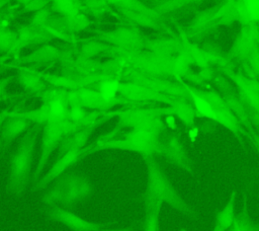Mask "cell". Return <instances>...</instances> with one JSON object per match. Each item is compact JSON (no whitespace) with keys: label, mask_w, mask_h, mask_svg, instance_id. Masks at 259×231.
I'll return each instance as SVG.
<instances>
[{"label":"cell","mask_w":259,"mask_h":231,"mask_svg":"<svg viewBox=\"0 0 259 231\" xmlns=\"http://www.w3.org/2000/svg\"><path fill=\"white\" fill-rule=\"evenodd\" d=\"M42 126L33 124L22 135L9 160L6 190L14 197H21L27 187L34 159L35 146Z\"/></svg>","instance_id":"cell-1"},{"label":"cell","mask_w":259,"mask_h":231,"mask_svg":"<svg viewBox=\"0 0 259 231\" xmlns=\"http://www.w3.org/2000/svg\"><path fill=\"white\" fill-rule=\"evenodd\" d=\"M144 160L147 166V184L144 201L166 203L183 215L195 218L196 211L178 194L154 156L145 157Z\"/></svg>","instance_id":"cell-2"},{"label":"cell","mask_w":259,"mask_h":231,"mask_svg":"<svg viewBox=\"0 0 259 231\" xmlns=\"http://www.w3.org/2000/svg\"><path fill=\"white\" fill-rule=\"evenodd\" d=\"M162 144L159 142V133L136 128L124 134L121 138H114L111 133L99 138L94 145L85 148L87 154L105 149H117L141 154L143 158L160 154Z\"/></svg>","instance_id":"cell-3"},{"label":"cell","mask_w":259,"mask_h":231,"mask_svg":"<svg viewBox=\"0 0 259 231\" xmlns=\"http://www.w3.org/2000/svg\"><path fill=\"white\" fill-rule=\"evenodd\" d=\"M93 192V185L87 175L77 172L65 173L42 195V204L49 207H71L85 201Z\"/></svg>","instance_id":"cell-4"},{"label":"cell","mask_w":259,"mask_h":231,"mask_svg":"<svg viewBox=\"0 0 259 231\" xmlns=\"http://www.w3.org/2000/svg\"><path fill=\"white\" fill-rule=\"evenodd\" d=\"M87 125L89 124L73 122L69 119H66L62 121L49 122L42 126L38 160L32 174V179L34 181L42 173L52 153L60 146L62 141L69 135L75 133Z\"/></svg>","instance_id":"cell-5"},{"label":"cell","mask_w":259,"mask_h":231,"mask_svg":"<svg viewBox=\"0 0 259 231\" xmlns=\"http://www.w3.org/2000/svg\"><path fill=\"white\" fill-rule=\"evenodd\" d=\"M47 216L50 220L65 225L71 231H101L106 227L104 224L88 221L64 207H49Z\"/></svg>","instance_id":"cell-6"},{"label":"cell","mask_w":259,"mask_h":231,"mask_svg":"<svg viewBox=\"0 0 259 231\" xmlns=\"http://www.w3.org/2000/svg\"><path fill=\"white\" fill-rule=\"evenodd\" d=\"M98 38L109 46L126 51H136L142 45L139 30L130 26L101 31L98 34Z\"/></svg>","instance_id":"cell-7"},{"label":"cell","mask_w":259,"mask_h":231,"mask_svg":"<svg viewBox=\"0 0 259 231\" xmlns=\"http://www.w3.org/2000/svg\"><path fill=\"white\" fill-rule=\"evenodd\" d=\"M88 155L85 149L82 150H72L68 151L64 154H61L58 156L55 163L51 166L49 171L34 183V188L40 189L47 186L50 182L56 180L63 174L67 173V170L79 162L84 156Z\"/></svg>","instance_id":"cell-8"},{"label":"cell","mask_w":259,"mask_h":231,"mask_svg":"<svg viewBox=\"0 0 259 231\" xmlns=\"http://www.w3.org/2000/svg\"><path fill=\"white\" fill-rule=\"evenodd\" d=\"M53 37L41 28L34 27L32 25L23 24L16 30V41L8 53L17 54L20 50L26 47L42 46L49 44Z\"/></svg>","instance_id":"cell-9"},{"label":"cell","mask_w":259,"mask_h":231,"mask_svg":"<svg viewBox=\"0 0 259 231\" xmlns=\"http://www.w3.org/2000/svg\"><path fill=\"white\" fill-rule=\"evenodd\" d=\"M48 25L67 34H71L81 32L82 30L88 28L90 25V19L84 13V11H82L66 16H52L48 22Z\"/></svg>","instance_id":"cell-10"},{"label":"cell","mask_w":259,"mask_h":231,"mask_svg":"<svg viewBox=\"0 0 259 231\" xmlns=\"http://www.w3.org/2000/svg\"><path fill=\"white\" fill-rule=\"evenodd\" d=\"M30 128L27 120L9 113L0 128V147L8 148L10 144L20 135H23Z\"/></svg>","instance_id":"cell-11"},{"label":"cell","mask_w":259,"mask_h":231,"mask_svg":"<svg viewBox=\"0 0 259 231\" xmlns=\"http://www.w3.org/2000/svg\"><path fill=\"white\" fill-rule=\"evenodd\" d=\"M100 123H102V120H98L92 124H89L66 137L59 146V155L72 150L85 149V145L87 144L92 132Z\"/></svg>","instance_id":"cell-12"},{"label":"cell","mask_w":259,"mask_h":231,"mask_svg":"<svg viewBox=\"0 0 259 231\" xmlns=\"http://www.w3.org/2000/svg\"><path fill=\"white\" fill-rule=\"evenodd\" d=\"M160 154L164 155L171 163H173L180 169H182L190 174L194 173L192 162L187 157L186 153L183 151V149L179 145L178 141H176L175 139L170 140L165 145L162 144Z\"/></svg>","instance_id":"cell-13"},{"label":"cell","mask_w":259,"mask_h":231,"mask_svg":"<svg viewBox=\"0 0 259 231\" xmlns=\"http://www.w3.org/2000/svg\"><path fill=\"white\" fill-rule=\"evenodd\" d=\"M18 70L17 80L26 91L35 94H42L46 91V82L33 70L22 67Z\"/></svg>","instance_id":"cell-14"},{"label":"cell","mask_w":259,"mask_h":231,"mask_svg":"<svg viewBox=\"0 0 259 231\" xmlns=\"http://www.w3.org/2000/svg\"><path fill=\"white\" fill-rule=\"evenodd\" d=\"M228 231H259V225L256 224L250 216L247 196L244 197L241 209Z\"/></svg>","instance_id":"cell-15"},{"label":"cell","mask_w":259,"mask_h":231,"mask_svg":"<svg viewBox=\"0 0 259 231\" xmlns=\"http://www.w3.org/2000/svg\"><path fill=\"white\" fill-rule=\"evenodd\" d=\"M60 51L56 47L46 44L38 47L29 55L16 59V61L18 63H46L56 60L60 57Z\"/></svg>","instance_id":"cell-16"},{"label":"cell","mask_w":259,"mask_h":231,"mask_svg":"<svg viewBox=\"0 0 259 231\" xmlns=\"http://www.w3.org/2000/svg\"><path fill=\"white\" fill-rule=\"evenodd\" d=\"M236 190H233L229 197V200L227 201L226 205L217 213L214 225H218L222 227L225 230H229V228L232 226V224L235 221V207H236Z\"/></svg>","instance_id":"cell-17"},{"label":"cell","mask_w":259,"mask_h":231,"mask_svg":"<svg viewBox=\"0 0 259 231\" xmlns=\"http://www.w3.org/2000/svg\"><path fill=\"white\" fill-rule=\"evenodd\" d=\"M160 202H145V222L144 231H159L160 213L162 209Z\"/></svg>","instance_id":"cell-18"},{"label":"cell","mask_w":259,"mask_h":231,"mask_svg":"<svg viewBox=\"0 0 259 231\" xmlns=\"http://www.w3.org/2000/svg\"><path fill=\"white\" fill-rule=\"evenodd\" d=\"M120 81L115 78H105L100 81L98 86V92L100 93L101 97L109 102H118L120 99L117 98V93L119 92Z\"/></svg>","instance_id":"cell-19"},{"label":"cell","mask_w":259,"mask_h":231,"mask_svg":"<svg viewBox=\"0 0 259 231\" xmlns=\"http://www.w3.org/2000/svg\"><path fill=\"white\" fill-rule=\"evenodd\" d=\"M52 9L66 16L84 11L83 0H51Z\"/></svg>","instance_id":"cell-20"},{"label":"cell","mask_w":259,"mask_h":231,"mask_svg":"<svg viewBox=\"0 0 259 231\" xmlns=\"http://www.w3.org/2000/svg\"><path fill=\"white\" fill-rule=\"evenodd\" d=\"M110 46L101 41H86L80 49V55L92 58L99 54H107Z\"/></svg>","instance_id":"cell-21"},{"label":"cell","mask_w":259,"mask_h":231,"mask_svg":"<svg viewBox=\"0 0 259 231\" xmlns=\"http://www.w3.org/2000/svg\"><path fill=\"white\" fill-rule=\"evenodd\" d=\"M16 41V32L8 27H0V53H8Z\"/></svg>","instance_id":"cell-22"},{"label":"cell","mask_w":259,"mask_h":231,"mask_svg":"<svg viewBox=\"0 0 259 231\" xmlns=\"http://www.w3.org/2000/svg\"><path fill=\"white\" fill-rule=\"evenodd\" d=\"M84 10H88L94 16L102 15L107 11L108 2L106 0H83Z\"/></svg>","instance_id":"cell-23"},{"label":"cell","mask_w":259,"mask_h":231,"mask_svg":"<svg viewBox=\"0 0 259 231\" xmlns=\"http://www.w3.org/2000/svg\"><path fill=\"white\" fill-rule=\"evenodd\" d=\"M174 114L178 117L180 121L185 123L186 125H190L193 121V109L184 103H177L173 105V108L171 110Z\"/></svg>","instance_id":"cell-24"},{"label":"cell","mask_w":259,"mask_h":231,"mask_svg":"<svg viewBox=\"0 0 259 231\" xmlns=\"http://www.w3.org/2000/svg\"><path fill=\"white\" fill-rule=\"evenodd\" d=\"M52 17V8H45L41 9L37 12H35V14L32 16L29 24L37 27V28H42L45 25L48 24L50 18Z\"/></svg>","instance_id":"cell-25"},{"label":"cell","mask_w":259,"mask_h":231,"mask_svg":"<svg viewBox=\"0 0 259 231\" xmlns=\"http://www.w3.org/2000/svg\"><path fill=\"white\" fill-rule=\"evenodd\" d=\"M245 14L256 21H259V0H243Z\"/></svg>","instance_id":"cell-26"},{"label":"cell","mask_w":259,"mask_h":231,"mask_svg":"<svg viewBox=\"0 0 259 231\" xmlns=\"http://www.w3.org/2000/svg\"><path fill=\"white\" fill-rule=\"evenodd\" d=\"M51 4V0H30L23 5L24 12H37L41 9L48 8Z\"/></svg>","instance_id":"cell-27"},{"label":"cell","mask_w":259,"mask_h":231,"mask_svg":"<svg viewBox=\"0 0 259 231\" xmlns=\"http://www.w3.org/2000/svg\"><path fill=\"white\" fill-rule=\"evenodd\" d=\"M12 79H13L12 75H9L0 79V101L12 98V96L7 93V86L12 81Z\"/></svg>","instance_id":"cell-28"},{"label":"cell","mask_w":259,"mask_h":231,"mask_svg":"<svg viewBox=\"0 0 259 231\" xmlns=\"http://www.w3.org/2000/svg\"><path fill=\"white\" fill-rule=\"evenodd\" d=\"M165 124L170 129H176V121L172 113H168L165 118Z\"/></svg>","instance_id":"cell-29"},{"label":"cell","mask_w":259,"mask_h":231,"mask_svg":"<svg viewBox=\"0 0 259 231\" xmlns=\"http://www.w3.org/2000/svg\"><path fill=\"white\" fill-rule=\"evenodd\" d=\"M197 136H198V129L197 128H192L191 130L188 131V137H189V139L192 143H194Z\"/></svg>","instance_id":"cell-30"},{"label":"cell","mask_w":259,"mask_h":231,"mask_svg":"<svg viewBox=\"0 0 259 231\" xmlns=\"http://www.w3.org/2000/svg\"><path fill=\"white\" fill-rule=\"evenodd\" d=\"M9 113H10V110H8V109H4V110L0 111V128H1L2 124L4 123V121L9 117Z\"/></svg>","instance_id":"cell-31"},{"label":"cell","mask_w":259,"mask_h":231,"mask_svg":"<svg viewBox=\"0 0 259 231\" xmlns=\"http://www.w3.org/2000/svg\"><path fill=\"white\" fill-rule=\"evenodd\" d=\"M101 231H134L132 227H122V228H107L105 227Z\"/></svg>","instance_id":"cell-32"},{"label":"cell","mask_w":259,"mask_h":231,"mask_svg":"<svg viewBox=\"0 0 259 231\" xmlns=\"http://www.w3.org/2000/svg\"><path fill=\"white\" fill-rule=\"evenodd\" d=\"M212 231H227V230L223 229L222 227H220V226H218V225H214V226H213V229H212Z\"/></svg>","instance_id":"cell-33"},{"label":"cell","mask_w":259,"mask_h":231,"mask_svg":"<svg viewBox=\"0 0 259 231\" xmlns=\"http://www.w3.org/2000/svg\"><path fill=\"white\" fill-rule=\"evenodd\" d=\"M179 231H189V230L186 229V228H183V229H181V230H179Z\"/></svg>","instance_id":"cell-34"}]
</instances>
